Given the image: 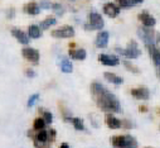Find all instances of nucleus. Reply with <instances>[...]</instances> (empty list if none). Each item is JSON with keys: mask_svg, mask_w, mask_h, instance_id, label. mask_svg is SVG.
<instances>
[{"mask_svg": "<svg viewBox=\"0 0 160 148\" xmlns=\"http://www.w3.org/2000/svg\"><path fill=\"white\" fill-rule=\"evenodd\" d=\"M131 95H132L135 99H139V100H148V99L150 98V91H149L148 87L141 86V87L132 89V90H131Z\"/></svg>", "mask_w": 160, "mask_h": 148, "instance_id": "4468645a", "label": "nucleus"}, {"mask_svg": "<svg viewBox=\"0 0 160 148\" xmlns=\"http://www.w3.org/2000/svg\"><path fill=\"white\" fill-rule=\"evenodd\" d=\"M138 35L139 38L142 41V43L146 46V47H150V46H155L156 43V35H155V32L152 28H148V27H140L138 29Z\"/></svg>", "mask_w": 160, "mask_h": 148, "instance_id": "20e7f679", "label": "nucleus"}, {"mask_svg": "<svg viewBox=\"0 0 160 148\" xmlns=\"http://www.w3.org/2000/svg\"><path fill=\"white\" fill-rule=\"evenodd\" d=\"M108 40H110V34L106 30H100L96 35V47L97 48H105L108 45Z\"/></svg>", "mask_w": 160, "mask_h": 148, "instance_id": "f8f14e48", "label": "nucleus"}, {"mask_svg": "<svg viewBox=\"0 0 160 148\" xmlns=\"http://www.w3.org/2000/svg\"><path fill=\"white\" fill-rule=\"evenodd\" d=\"M103 77L110 82V84H113V85H121L124 82V79L121 76H117L112 72H105L103 73Z\"/></svg>", "mask_w": 160, "mask_h": 148, "instance_id": "4be33fe9", "label": "nucleus"}, {"mask_svg": "<svg viewBox=\"0 0 160 148\" xmlns=\"http://www.w3.org/2000/svg\"><path fill=\"white\" fill-rule=\"evenodd\" d=\"M144 0H132V5H138V4H141Z\"/></svg>", "mask_w": 160, "mask_h": 148, "instance_id": "e433bc0d", "label": "nucleus"}, {"mask_svg": "<svg viewBox=\"0 0 160 148\" xmlns=\"http://www.w3.org/2000/svg\"><path fill=\"white\" fill-rule=\"evenodd\" d=\"M159 129H160V127H159Z\"/></svg>", "mask_w": 160, "mask_h": 148, "instance_id": "a19ab883", "label": "nucleus"}, {"mask_svg": "<svg viewBox=\"0 0 160 148\" xmlns=\"http://www.w3.org/2000/svg\"><path fill=\"white\" fill-rule=\"evenodd\" d=\"M124 125H125V128H128V129H131V128H132V123L129 122V120H124Z\"/></svg>", "mask_w": 160, "mask_h": 148, "instance_id": "72a5a7b5", "label": "nucleus"}, {"mask_svg": "<svg viewBox=\"0 0 160 148\" xmlns=\"http://www.w3.org/2000/svg\"><path fill=\"white\" fill-rule=\"evenodd\" d=\"M57 23V19L56 18H46L44 20H42L41 22V24H39V25H41V28H42V30H47V29H49L52 25H54Z\"/></svg>", "mask_w": 160, "mask_h": 148, "instance_id": "5701e85b", "label": "nucleus"}, {"mask_svg": "<svg viewBox=\"0 0 160 148\" xmlns=\"http://www.w3.org/2000/svg\"><path fill=\"white\" fill-rule=\"evenodd\" d=\"M74 35V28L71 27V25H64V27H61L58 29H54L52 32V37L54 38H72Z\"/></svg>", "mask_w": 160, "mask_h": 148, "instance_id": "0eeeda50", "label": "nucleus"}, {"mask_svg": "<svg viewBox=\"0 0 160 148\" xmlns=\"http://www.w3.org/2000/svg\"><path fill=\"white\" fill-rule=\"evenodd\" d=\"M124 66H125L126 70H129V71L132 72V73H139V72H140V70H139L136 66H134V65H132L130 61H128V60L124 61Z\"/></svg>", "mask_w": 160, "mask_h": 148, "instance_id": "a878e982", "label": "nucleus"}, {"mask_svg": "<svg viewBox=\"0 0 160 148\" xmlns=\"http://www.w3.org/2000/svg\"><path fill=\"white\" fill-rule=\"evenodd\" d=\"M149 50V53H150V57H151V61L152 63L155 65V67H160V51L156 46H150L148 47Z\"/></svg>", "mask_w": 160, "mask_h": 148, "instance_id": "dca6fc26", "label": "nucleus"}, {"mask_svg": "<svg viewBox=\"0 0 160 148\" xmlns=\"http://www.w3.org/2000/svg\"><path fill=\"white\" fill-rule=\"evenodd\" d=\"M156 45L159 46L158 48H159V51H160V33H158V34H156Z\"/></svg>", "mask_w": 160, "mask_h": 148, "instance_id": "f704fd0d", "label": "nucleus"}, {"mask_svg": "<svg viewBox=\"0 0 160 148\" xmlns=\"http://www.w3.org/2000/svg\"><path fill=\"white\" fill-rule=\"evenodd\" d=\"M39 5H41L42 9H52L53 4L49 2V0H41V4H39Z\"/></svg>", "mask_w": 160, "mask_h": 148, "instance_id": "c756f323", "label": "nucleus"}, {"mask_svg": "<svg viewBox=\"0 0 160 148\" xmlns=\"http://www.w3.org/2000/svg\"><path fill=\"white\" fill-rule=\"evenodd\" d=\"M52 9H53V12L57 14V15H63L64 14V8H63V5H61V4H58V3H54L53 5H52Z\"/></svg>", "mask_w": 160, "mask_h": 148, "instance_id": "bb28decb", "label": "nucleus"}, {"mask_svg": "<svg viewBox=\"0 0 160 148\" xmlns=\"http://www.w3.org/2000/svg\"><path fill=\"white\" fill-rule=\"evenodd\" d=\"M145 148H151V147H145Z\"/></svg>", "mask_w": 160, "mask_h": 148, "instance_id": "ea45409f", "label": "nucleus"}, {"mask_svg": "<svg viewBox=\"0 0 160 148\" xmlns=\"http://www.w3.org/2000/svg\"><path fill=\"white\" fill-rule=\"evenodd\" d=\"M25 72H27V76H28V77H30V79L35 76V72H34V70H32V68H28Z\"/></svg>", "mask_w": 160, "mask_h": 148, "instance_id": "2f4dec72", "label": "nucleus"}, {"mask_svg": "<svg viewBox=\"0 0 160 148\" xmlns=\"http://www.w3.org/2000/svg\"><path fill=\"white\" fill-rule=\"evenodd\" d=\"M139 110H140L141 113H144V112H148V108H146V106H144V105H141V106L139 108Z\"/></svg>", "mask_w": 160, "mask_h": 148, "instance_id": "c9c22d12", "label": "nucleus"}, {"mask_svg": "<svg viewBox=\"0 0 160 148\" xmlns=\"http://www.w3.org/2000/svg\"><path fill=\"white\" fill-rule=\"evenodd\" d=\"M91 94L102 112L106 113H120L121 112V104L118 99L102 84L92 82L91 84Z\"/></svg>", "mask_w": 160, "mask_h": 148, "instance_id": "f257e3e1", "label": "nucleus"}, {"mask_svg": "<svg viewBox=\"0 0 160 148\" xmlns=\"http://www.w3.org/2000/svg\"><path fill=\"white\" fill-rule=\"evenodd\" d=\"M64 122L72 123L74 129L77 130H85V123L81 118H76V117H64Z\"/></svg>", "mask_w": 160, "mask_h": 148, "instance_id": "f3484780", "label": "nucleus"}, {"mask_svg": "<svg viewBox=\"0 0 160 148\" xmlns=\"http://www.w3.org/2000/svg\"><path fill=\"white\" fill-rule=\"evenodd\" d=\"M48 134H49V140H51V143L56 139V135H57V132H56V129H53V128H51V129H48Z\"/></svg>", "mask_w": 160, "mask_h": 148, "instance_id": "7c9ffc66", "label": "nucleus"}, {"mask_svg": "<svg viewBox=\"0 0 160 148\" xmlns=\"http://www.w3.org/2000/svg\"><path fill=\"white\" fill-rule=\"evenodd\" d=\"M158 75H159V77H160V67L158 68Z\"/></svg>", "mask_w": 160, "mask_h": 148, "instance_id": "58836bf2", "label": "nucleus"}, {"mask_svg": "<svg viewBox=\"0 0 160 148\" xmlns=\"http://www.w3.org/2000/svg\"><path fill=\"white\" fill-rule=\"evenodd\" d=\"M106 124H107V127L111 128V129H120V128H121V125H122V122L118 118H116L115 115L110 114V115H107V118H106Z\"/></svg>", "mask_w": 160, "mask_h": 148, "instance_id": "aec40b11", "label": "nucleus"}, {"mask_svg": "<svg viewBox=\"0 0 160 148\" xmlns=\"http://www.w3.org/2000/svg\"><path fill=\"white\" fill-rule=\"evenodd\" d=\"M98 61L102 63V65H105V66H117L118 63H120V60H118V57L117 56H115V55H105V53H101L100 56H98Z\"/></svg>", "mask_w": 160, "mask_h": 148, "instance_id": "9d476101", "label": "nucleus"}, {"mask_svg": "<svg viewBox=\"0 0 160 148\" xmlns=\"http://www.w3.org/2000/svg\"><path fill=\"white\" fill-rule=\"evenodd\" d=\"M28 35H29V38H33V40L41 38V35H42V28L39 27V25H37V24L29 25V28H28Z\"/></svg>", "mask_w": 160, "mask_h": 148, "instance_id": "412c9836", "label": "nucleus"}, {"mask_svg": "<svg viewBox=\"0 0 160 148\" xmlns=\"http://www.w3.org/2000/svg\"><path fill=\"white\" fill-rule=\"evenodd\" d=\"M120 12H121V8L118 5H116L115 3H106L103 5V13L110 17V18H116L120 15Z\"/></svg>", "mask_w": 160, "mask_h": 148, "instance_id": "9b49d317", "label": "nucleus"}, {"mask_svg": "<svg viewBox=\"0 0 160 148\" xmlns=\"http://www.w3.org/2000/svg\"><path fill=\"white\" fill-rule=\"evenodd\" d=\"M69 56H71V58H73V60H76V61H83V60H86V57H87V52H86V50H83V48H71L69 50Z\"/></svg>", "mask_w": 160, "mask_h": 148, "instance_id": "2eb2a0df", "label": "nucleus"}, {"mask_svg": "<svg viewBox=\"0 0 160 148\" xmlns=\"http://www.w3.org/2000/svg\"><path fill=\"white\" fill-rule=\"evenodd\" d=\"M12 34H13V37H14V38H15L20 45H24V46H28V45H29V42H30L29 35H28V33L23 32L22 29H19V28H13V29H12Z\"/></svg>", "mask_w": 160, "mask_h": 148, "instance_id": "1a4fd4ad", "label": "nucleus"}, {"mask_svg": "<svg viewBox=\"0 0 160 148\" xmlns=\"http://www.w3.org/2000/svg\"><path fill=\"white\" fill-rule=\"evenodd\" d=\"M139 20L142 23L144 27H148V28H152L156 24L155 18L152 15H150V13H148V12H141L139 14Z\"/></svg>", "mask_w": 160, "mask_h": 148, "instance_id": "ddd939ff", "label": "nucleus"}, {"mask_svg": "<svg viewBox=\"0 0 160 148\" xmlns=\"http://www.w3.org/2000/svg\"><path fill=\"white\" fill-rule=\"evenodd\" d=\"M111 144L115 148H138L139 147L138 140L130 134L111 137Z\"/></svg>", "mask_w": 160, "mask_h": 148, "instance_id": "f03ea898", "label": "nucleus"}, {"mask_svg": "<svg viewBox=\"0 0 160 148\" xmlns=\"http://www.w3.org/2000/svg\"><path fill=\"white\" fill-rule=\"evenodd\" d=\"M116 3L120 5V8H131L132 7V0H116Z\"/></svg>", "mask_w": 160, "mask_h": 148, "instance_id": "cd10ccee", "label": "nucleus"}, {"mask_svg": "<svg viewBox=\"0 0 160 148\" xmlns=\"http://www.w3.org/2000/svg\"><path fill=\"white\" fill-rule=\"evenodd\" d=\"M90 29H96V30H102L103 25H105V22L102 19V15L97 12H91L90 13V23H88Z\"/></svg>", "mask_w": 160, "mask_h": 148, "instance_id": "423d86ee", "label": "nucleus"}, {"mask_svg": "<svg viewBox=\"0 0 160 148\" xmlns=\"http://www.w3.org/2000/svg\"><path fill=\"white\" fill-rule=\"evenodd\" d=\"M41 113L43 114L44 122L47 124H52V122H53V114L51 112H48V110H43V109H41Z\"/></svg>", "mask_w": 160, "mask_h": 148, "instance_id": "393cba45", "label": "nucleus"}, {"mask_svg": "<svg viewBox=\"0 0 160 148\" xmlns=\"http://www.w3.org/2000/svg\"><path fill=\"white\" fill-rule=\"evenodd\" d=\"M59 148H69V144L68 143H62Z\"/></svg>", "mask_w": 160, "mask_h": 148, "instance_id": "4c0bfd02", "label": "nucleus"}, {"mask_svg": "<svg viewBox=\"0 0 160 148\" xmlns=\"http://www.w3.org/2000/svg\"><path fill=\"white\" fill-rule=\"evenodd\" d=\"M7 14H8V15H7V17H8V19H12V18L14 17V14H15V10H14L13 8H10V9L7 12Z\"/></svg>", "mask_w": 160, "mask_h": 148, "instance_id": "473e14b6", "label": "nucleus"}, {"mask_svg": "<svg viewBox=\"0 0 160 148\" xmlns=\"http://www.w3.org/2000/svg\"><path fill=\"white\" fill-rule=\"evenodd\" d=\"M33 142H34V147H37V148H44V147H47L48 144H51L48 130H46V129L39 130V132L34 135Z\"/></svg>", "mask_w": 160, "mask_h": 148, "instance_id": "39448f33", "label": "nucleus"}, {"mask_svg": "<svg viewBox=\"0 0 160 148\" xmlns=\"http://www.w3.org/2000/svg\"><path fill=\"white\" fill-rule=\"evenodd\" d=\"M115 51L117 53H120L121 56H124L125 58H128V60H134V58H138V57L141 56V50L139 48L138 43L134 40H131L129 42V45H128V47L125 50L120 48V47H116Z\"/></svg>", "mask_w": 160, "mask_h": 148, "instance_id": "7ed1b4c3", "label": "nucleus"}, {"mask_svg": "<svg viewBox=\"0 0 160 148\" xmlns=\"http://www.w3.org/2000/svg\"><path fill=\"white\" fill-rule=\"evenodd\" d=\"M59 68H61V71L63 73H71L73 71V65H72V62H71L69 58L62 57L59 60Z\"/></svg>", "mask_w": 160, "mask_h": 148, "instance_id": "a211bd4d", "label": "nucleus"}, {"mask_svg": "<svg viewBox=\"0 0 160 148\" xmlns=\"http://www.w3.org/2000/svg\"><path fill=\"white\" fill-rule=\"evenodd\" d=\"M22 55L25 60H28L32 63H38L39 58H41V55H39V51L35 48H30V47H24L22 50Z\"/></svg>", "mask_w": 160, "mask_h": 148, "instance_id": "6e6552de", "label": "nucleus"}, {"mask_svg": "<svg viewBox=\"0 0 160 148\" xmlns=\"http://www.w3.org/2000/svg\"><path fill=\"white\" fill-rule=\"evenodd\" d=\"M38 99H39V94H33V95L29 98V100H28V108H32V106L38 101Z\"/></svg>", "mask_w": 160, "mask_h": 148, "instance_id": "c85d7f7f", "label": "nucleus"}, {"mask_svg": "<svg viewBox=\"0 0 160 148\" xmlns=\"http://www.w3.org/2000/svg\"><path fill=\"white\" fill-rule=\"evenodd\" d=\"M41 10H42L41 5L37 4V3H34V2H30V3H28V4L24 7V12L28 13L29 15H38L39 13H41Z\"/></svg>", "mask_w": 160, "mask_h": 148, "instance_id": "6ab92c4d", "label": "nucleus"}, {"mask_svg": "<svg viewBox=\"0 0 160 148\" xmlns=\"http://www.w3.org/2000/svg\"><path fill=\"white\" fill-rule=\"evenodd\" d=\"M46 125H47V123L44 122L43 118H37V119L34 120V123H33V129L39 132V130L46 129Z\"/></svg>", "mask_w": 160, "mask_h": 148, "instance_id": "b1692460", "label": "nucleus"}]
</instances>
